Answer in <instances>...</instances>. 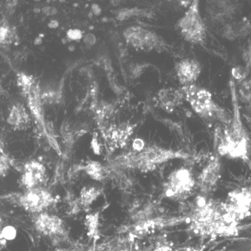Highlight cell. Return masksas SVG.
Returning <instances> with one entry per match:
<instances>
[{
  "label": "cell",
  "mask_w": 251,
  "mask_h": 251,
  "mask_svg": "<svg viewBox=\"0 0 251 251\" xmlns=\"http://www.w3.org/2000/svg\"><path fill=\"white\" fill-rule=\"evenodd\" d=\"M83 41L87 46H93L96 43V37L92 33H87L83 37Z\"/></svg>",
  "instance_id": "obj_20"
},
{
  "label": "cell",
  "mask_w": 251,
  "mask_h": 251,
  "mask_svg": "<svg viewBox=\"0 0 251 251\" xmlns=\"http://www.w3.org/2000/svg\"><path fill=\"white\" fill-rule=\"evenodd\" d=\"M8 37V28L0 26V43H3Z\"/></svg>",
  "instance_id": "obj_21"
},
{
  "label": "cell",
  "mask_w": 251,
  "mask_h": 251,
  "mask_svg": "<svg viewBox=\"0 0 251 251\" xmlns=\"http://www.w3.org/2000/svg\"><path fill=\"white\" fill-rule=\"evenodd\" d=\"M92 148H93L94 151H95L96 153H98V155H99V144H98V140H95V138L92 140Z\"/></svg>",
  "instance_id": "obj_24"
},
{
  "label": "cell",
  "mask_w": 251,
  "mask_h": 251,
  "mask_svg": "<svg viewBox=\"0 0 251 251\" xmlns=\"http://www.w3.org/2000/svg\"><path fill=\"white\" fill-rule=\"evenodd\" d=\"M48 26H49V28H51V29H56V28L58 27L59 23L56 20H51V22H49Z\"/></svg>",
  "instance_id": "obj_26"
},
{
  "label": "cell",
  "mask_w": 251,
  "mask_h": 251,
  "mask_svg": "<svg viewBox=\"0 0 251 251\" xmlns=\"http://www.w3.org/2000/svg\"><path fill=\"white\" fill-rule=\"evenodd\" d=\"M43 39H42L40 36H39V37L36 38L34 40V44L36 45V46H40V45L43 43Z\"/></svg>",
  "instance_id": "obj_27"
},
{
  "label": "cell",
  "mask_w": 251,
  "mask_h": 251,
  "mask_svg": "<svg viewBox=\"0 0 251 251\" xmlns=\"http://www.w3.org/2000/svg\"><path fill=\"white\" fill-rule=\"evenodd\" d=\"M46 175L44 165L36 161H32L24 168L22 186L26 189L41 187L46 180Z\"/></svg>",
  "instance_id": "obj_8"
},
{
  "label": "cell",
  "mask_w": 251,
  "mask_h": 251,
  "mask_svg": "<svg viewBox=\"0 0 251 251\" xmlns=\"http://www.w3.org/2000/svg\"><path fill=\"white\" fill-rule=\"evenodd\" d=\"M2 239H3V238H2V232H1V225H0V245L2 243Z\"/></svg>",
  "instance_id": "obj_29"
},
{
  "label": "cell",
  "mask_w": 251,
  "mask_h": 251,
  "mask_svg": "<svg viewBox=\"0 0 251 251\" xmlns=\"http://www.w3.org/2000/svg\"><path fill=\"white\" fill-rule=\"evenodd\" d=\"M68 49H69V50H70V51H73L74 50V46H69Z\"/></svg>",
  "instance_id": "obj_30"
},
{
  "label": "cell",
  "mask_w": 251,
  "mask_h": 251,
  "mask_svg": "<svg viewBox=\"0 0 251 251\" xmlns=\"http://www.w3.org/2000/svg\"><path fill=\"white\" fill-rule=\"evenodd\" d=\"M33 223L36 231L44 236L58 239L67 235L63 220L54 214L46 212L34 214Z\"/></svg>",
  "instance_id": "obj_6"
},
{
  "label": "cell",
  "mask_w": 251,
  "mask_h": 251,
  "mask_svg": "<svg viewBox=\"0 0 251 251\" xmlns=\"http://www.w3.org/2000/svg\"><path fill=\"white\" fill-rule=\"evenodd\" d=\"M220 175V163L218 158L211 160L199 176V183L204 190H208L215 186Z\"/></svg>",
  "instance_id": "obj_11"
},
{
  "label": "cell",
  "mask_w": 251,
  "mask_h": 251,
  "mask_svg": "<svg viewBox=\"0 0 251 251\" xmlns=\"http://www.w3.org/2000/svg\"><path fill=\"white\" fill-rule=\"evenodd\" d=\"M54 202L53 195L43 186L26 189L18 197L20 206L33 214L45 212Z\"/></svg>",
  "instance_id": "obj_4"
},
{
  "label": "cell",
  "mask_w": 251,
  "mask_h": 251,
  "mask_svg": "<svg viewBox=\"0 0 251 251\" xmlns=\"http://www.w3.org/2000/svg\"><path fill=\"white\" fill-rule=\"evenodd\" d=\"M248 69L242 66H237L232 70V77L235 80L242 82L248 75Z\"/></svg>",
  "instance_id": "obj_16"
},
{
  "label": "cell",
  "mask_w": 251,
  "mask_h": 251,
  "mask_svg": "<svg viewBox=\"0 0 251 251\" xmlns=\"http://www.w3.org/2000/svg\"><path fill=\"white\" fill-rule=\"evenodd\" d=\"M23 119V113L21 111V109L17 106H14L8 116V123L12 126H18L21 124Z\"/></svg>",
  "instance_id": "obj_14"
},
{
  "label": "cell",
  "mask_w": 251,
  "mask_h": 251,
  "mask_svg": "<svg viewBox=\"0 0 251 251\" xmlns=\"http://www.w3.org/2000/svg\"><path fill=\"white\" fill-rule=\"evenodd\" d=\"M195 185L192 174L186 168L172 172L165 184V195L168 197H179L189 193Z\"/></svg>",
  "instance_id": "obj_7"
},
{
  "label": "cell",
  "mask_w": 251,
  "mask_h": 251,
  "mask_svg": "<svg viewBox=\"0 0 251 251\" xmlns=\"http://www.w3.org/2000/svg\"><path fill=\"white\" fill-rule=\"evenodd\" d=\"M92 8V12L95 15H99L101 13V8H100L99 5H97V4H93Z\"/></svg>",
  "instance_id": "obj_23"
},
{
  "label": "cell",
  "mask_w": 251,
  "mask_h": 251,
  "mask_svg": "<svg viewBox=\"0 0 251 251\" xmlns=\"http://www.w3.org/2000/svg\"><path fill=\"white\" fill-rule=\"evenodd\" d=\"M124 36L127 43L136 49L150 51L161 47L162 40L158 35L139 26H130L125 30Z\"/></svg>",
  "instance_id": "obj_5"
},
{
  "label": "cell",
  "mask_w": 251,
  "mask_h": 251,
  "mask_svg": "<svg viewBox=\"0 0 251 251\" xmlns=\"http://www.w3.org/2000/svg\"><path fill=\"white\" fill-rule=\"evenodd\" d=\"M43 12L45 15H54L57 14V9L53 7H45L43 9Z\"/></svg>",
  "instance_id": "obj_22"
},
{
  "label": "cell",
  "mask_w": 251,
  "mask_h": 251,
  "mask_svg": "<svg viewBox=\"0 0 251 251\" xmlns=\"http://www.w3.org/2000/svg\"><path fill=\"white\" fill-rule=\"evenodd\" d=\"M181 92L183 98L201 117L207 119H218L226 125L229 124L231 119L229 116L225 109L214 101L212 94L208 90L193 84L183 86Z\"/></svg>",
  "instance_id": "obj_2"
},
{
  "label": "cell",
  "mask_w": 251,
  "mask_h": 251,
  "mask_svg": "<svg viewBox=\"0 0 251 251\" xmlns=\"http://www.w3.org/2000/svg\"><path fill=\"white\" fill-rule=\"evenodd\" d=\"M85 170L86 173L95 180L100 181L104 177V168L99 162H94V161L90 162L85 166Z\"/></svg>",
  "instance_id": "obj_13"
},
{
  "label": "cell",
  "mask_w": 251,
  "mask_h": 251,
  "mask_svg": "<svg viewBox=\"0 0 251 251\" xmlns=\"http://www.w3.org/2000/svg\"><path fill=\"white\" fill-rule=\"evenodd\" d=\"M55 251H82L80 250L70 249V248H60V249L56 250Z\"/></svg>",
  "instance_id": "obj_28"
},
{
  "label": "cell",
  "mask_w": 251,
  "mask_h": 251,
  "mask_svg": "<svg viewBox=\"0 0 251 251\" xmlns=\"http://www.w3.org/2000/svg\"><path fill=\"white\" fill-rule=\"evenodd\" d=\"M133 149L136 152H140L145 149V143L140 138H136L133 142Z\"/></svg>",
  "instance_id": "obj_19"
},
{
  "label": "cell",
  "mask_w": 251,
  "mask_h": 251,
  "mask_svg": "<svg viewBox=\"0 0 251 251\" xmlns=\"http://www.w3.org/2000/svg\"></svg>",
  "instance_id": "obj_31"
},
{
  "label": "cell",
  "mask_w": 251,
  "mask_h": 251,
  "mask_svg": "<svg viewBox=\"0 0 251 251\" xmlns=\"http://www.w3.org/2000/svg\"><path fill=\"white\" fill-rule=\"evenodd\" d=\"M244 60L246 61L247 64H250V62H251V51L249 50H247L246 51H245L243 54Z\"/></svg>",
  "instance_id": "obj_25"
},
{
  "label": "cell",
  "mask_w": 251,
  "mask_h": 251,
  "mask_svg": "<svg viewBox=\"0 0 251 251\" xmlns=\"http://www.w3.org/2000/svg\"><path fill=\"white\" fill-rule=\"evenodd\" d=\"M182 36L187 41L200 44L206 36V26L199 12V1H193L189 5L185 15L177 23Z\"/></svg>",
  "instance_id": "obj_3"
},
{
  "label": "cell",
  "mask_w": 251,
  "mask_h": 251,
  "mask_svg": "<svg viewBox=\"0 0 251 251\" xmlns=\"http://www.w3.org/2000/svg\"><path fill=\"white\" fill-rule=\"evenodd\" d=\"M233 116L230 119L229 127L224 130L221 134L218 145V152L221 155H227L233 158H241L248 161L249 150V137L244 128L237 96L235 85L233 80L230 82Z\"/></svg>",
  "instance_id": "obj_1"
},
{
  "label": "cell",
  "mask_w": 251,
  "mask_h": 251,
  "mask_svg": "<svg viewBox=\"0 0 251 251\" xmlns=\"http://www.w3.org/2000/svg\"><path fill=\"white\" fill-rule=\"evenodd\" d=\"M239 94L245 102L251 100V82L244 80L239 87Z\"/></svg>",
  "instance_id": "obj_15"
},
{
  "label": "cell",
  "mask_w": 251,
  "mask_h": 251,
  "mask_svg": "<svg viewBox=\"0 0 251 251\" xmlns=\"http://www.w3.org/2000/svg\"><path fill=\"white\" fill-rule=\"evenodd\" d=\"M67 39H70L71 41H78L82 39L83 34L80 29H70L67 31Z\"/></svg>",
  "instance_id": "obj_18"
},
{
  "label": "cell",
  "mask_w": 251,
  "mask_h": 251,
  "mask_svg": "<svg viewBox=\"0 0 251 251\" xmlns=\"http://www.w3.org/2000/svg\"><path fill=\"white\" fill-rule=\"evenodd\" d=\"M176 74L183 86L193 85L201 72L200 64L194 59H184L176 64Z\"/></svg>",
  "instance_id": "obj_9"
},
{
  "label": "cell",
  "mask_w": 251,
  "mask_h": 251,
  "mask_svg": "<svg viewBox=\"0 0 251 251\" xmlns=\"http://www.w3.org/2000/svg\"><path fill=\"white\" fill-rule=\"evenodd\" d=\"M160 106L168 112L172 113L175 108L183 103V95L181 90L175 88H167L160 90L158 94Z\"/></svg>",
  "instance_id": "obj_10"
},
{
  "label": "cell",
  "mask_w": 251,
  "mask_h": 251,
  "mask_svg": "<svg viewBox=\"0 0 251 251\" xmlns=\"http://www.w3.org/2000/svg\"><path fill=\"white\" fill-rule=\"evenodd\" d=\"M100 194L99 189L95 187H85L81 191L80 193V201L82 205H90L95 201L98 196Z\"/></svg>",
  "instance_id": "obj_12"
},
{
  "label": "cell",
  "mask_w": 251,
  "mask_h": 251,
  "mask_svg": "<svg viewBox=\"0 0 251 251\" xmlns=\"http://www.w3.org/2000/svg\"><path fill=\"white\" fill-rule=\"evenodd\" d=\"M139 14L138 10L136 8H123L120 10L117 15L118 19L123 20L127 19L130 17L137 16Z\"/></svg>",
  "instance_id": "obj_17"
}]
</instances>
